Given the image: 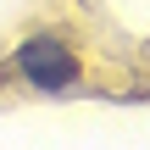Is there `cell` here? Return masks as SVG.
Masks as SVG:
<instances>
[{
    "label": "cell",
    "mask_w": 150,
    "mask_h": 150,
    "mask_svg": "<svg viewBox=\"0 0 150 150\" xmlns=\"http://www.w3.org/2000/svg\"><path fill=\"white\" fill-rule=\"evenodd\" d=\"M17 72H22L33 89H72V83H78V56H72L61 39L39 33V39H22Z\"/></svg>",
    "instance_id": "cell-1"
}]
</instances>
